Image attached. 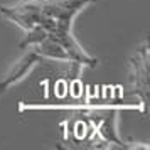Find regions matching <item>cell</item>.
<instances>
[{
    "instance_id": "6da1fadb",
    "label": "cell",
    "mask_w": 150,
    "mask_h": 150,
    "mask_svg": "<svg viewBox=\"0 0 150 150\" xmlns=\"http://www.w3.org/2000/svg\"><path fill=\"white\" fill-rule=\"evenodd\" d=\"M93 2L96 0H19L12 7H2L0 12L24 30L42 27L49 39L56 41L69 54V61L78 71L83 66H98V59L89 56L71 32L74 17Z\"/></svg>"
},
{
    "instance_id": "277c9868",
    "label": "cell",
    "mask_w": 150,
    "mask_h": 150,
    "mask_svg": "<svg viewBox=\"0 0 150 150\" xmlns=\"http://www.w3.org/2000/svg\"><path fill=\"white\" fill-rule=\"evenodd\" d=\"M30 47H34L39 54H41V57H44V59H59V61H69V54L64 51V49L57 44L56 41H52V39H49V37H46L44 41L37 42V44H34V46H30Z\"/></svg>"
},
{
    "instance_id": "7a4b0ae2",
    "label": "cell",
    "mask_w": 150,
    "mask_h": 150,
    "mask_svg": "<svg viewBox=\"0 0 150 150\" xmlns=\"http://www.w3.org/2000/svg\"><path fill=\"white\" fill-rule=\"evenodd\" d=\"M130 79V93L137 95L142 101V115H147L149 110V44H143L137 49L135 56L130 59L128 69Z\"/></svg>"
},
{
    "instance_id": "3957f363",
    "label": "cell",
    "mask_w": 150,
    "mask_h": 150,
    "mask_svg": "<svg viewBox=\"0 0 150 150\" xmlns=\"http://www.w3.org/2000/svg\"><path fill=\"white\" fill-rule=\"evenodd\" d=\"M41 61H44V57H41V54H39L34 47L30 49L27 54H24L21 59L14 64V68L10 69V73L0 81V95H4L8 88L14 86L15 83H19L21 79H24L29 71L34 68L35 64H39Z\"/></svg>"
}]
</instances>
